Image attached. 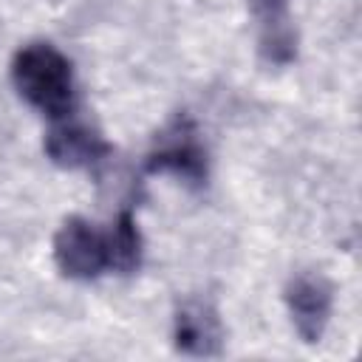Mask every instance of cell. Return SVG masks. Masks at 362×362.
<instances>
[{
    "label": "cell",
    "instance_id": "cell-1",
    "mask_svg": "<svg viewBox=\"0 0 362 362\" xmlns=\"http://www.w3.org/2000/svg\"><path fill=\"white\" fill-rule=\"evenodd\" d=\"M11 82L17 93L40 113L62 119L74 110L76 82L68 57L51 42H28L11 59Z\"/></svg>",
    "mask_w": 362,
    "mask_h": 362
},
{
    "label": "cell",
    "instance_id": "cell-2",
    "mask_svg": "<svg viewBox=\"0 0 362 362\" xmlns=\"http://www.w3.org/2000/svg\"><path fill=\"white\" fill-rule=\"evenodd\" d=\"M144 167L153 175H170L187 187H204L209 178V153L195 122L184 113L170 119L156 133Z\"/></svg>",
    "mask_w": 362,
    "mask_h": 362
},
{
    "label": "cell",
    "instance_id": "cell-3",
    "mask_svg": "<svg viewBox=\"0 0 362 362\" xmlns=\"http://www.w3.org/2000/svg\"><path fill=\"white\" fill-rule=\"evenodd\" d=\"M54 260L57 269L71 280H96L105 269H110L107 235L99 232L90 221L71 215L54 235Z\"/></svg>",
    "mask_w": 362,
    "mask_h": 362
},
{
    "label": "cell",
    "instance_id": "cell-4",
    "mask_svg": "<svg viewBox=\"0 0 362 362\" xmlns=\"http://www.w3.org/2000/svg\"><path fill=\"white\" fill-rule=\"evenodd\" d=\"M286 305L303 342L314 345L322 339L328 328L334 308V288L320 272H300L286 286Z\"/></svg>",
    "mask_w": 362,
    "mask_h": 362
},
{
    "label": "cell",
    "instance_id": "cell-5",
    "mask_svg": "<svg viewBox=\"0 0 362 362\" xmlns=\"http://www.w3.org/2000/svg\"><path fill=\"white\" fill-rule=\"evenodd\" d=\"M42 150L62 170H90V167L102 164L110 156L107 139L96 127H90V124H85L79 119L57 122L45 133Z\"/></svg>",
    "mask_w": 362,
    "mask_h": 362
},
{
    "label": "cell",
    "instance_id": "cell-6",
    "mask_svg": "<svg viewBox=\"0 0 362 362\" xmlns=\"http://www.w3.org/2000/svg\"><path fill=\"white\" fill-rule=\"evenodd\" d=\"M175 348L187 356H218L223 351V325L206 297H184L173 317Z\"/></svg>",
    "mask_w": 362,
    "mask_h": 362
},
{
    "label": "cell",
    "instance_id": "cell-7",
    "mask_svg": "<svg viewBox=\"0 0 362 362\" xmlns=\"http://www.w3.org/2000/svg\"><path fill=\"white\" fill-rule=\"evenodd\" d=\"M257 28V48L269 65H288L297 57L291 0H246Z\"/></svg>",
    "mask_w": 362,
    "mask_h": 362
},
{
    "label": "cell",
    "instance_id": "cell-8",
    "mask_svg": "<svg viewBox=\"0 0 362 362\" xmlns=\"http://www.w3.org/2000/svg\"><path fill=\"white\" fill-rule=\"evenodd\" d=\"M107 263L119 274H133L141 266V232L130 209L119 212L107 232Z\"/></svg>",
    "mask_w": 362,
    "mask_h": 362
}]
</instances>
